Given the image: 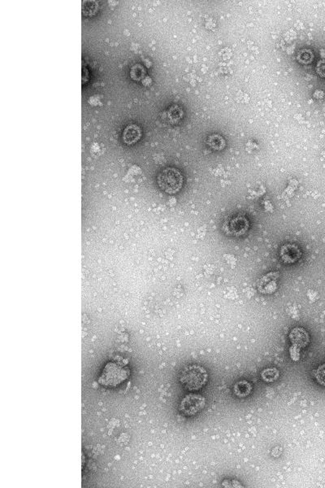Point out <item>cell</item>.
Listing matches in <instances>:
<instances>
[{
    "instance_id": "obj_16",
    "label": "cell",
    "mask_w": 325,
    "mask_h": 488,
    "mask_svg": "<svg viewBox=\"0 0 325 488\" xmlns=\"http://www.w3.org/2000/svg\"><path fill=\"white\" fill-rule=\"evenodd\" d=\"M98 8V5L94 1H86L82 5V10L83 12L86 15H92L96 12Z\"/></svg>"
},
{
    "instance_id": "obj_17",
    "label": "cell",
    "mask_w": 325,
    "mask_h": 488,
    "mask_svg": "<svg viewBox=\"0 0 325 488\" xmlns=\"http://www.w3.org/2000/svg\"><path fill=\"white\" fill-rule=\"evenodd\" d=\"M316 380L321 385L325 386V364L319 367L316 372Z\"/></svg>"
},
{
    "instance_id": "obj_18",
    "label": "cell",
    "mask_w": 325,
    "mask_h": 488,
    "mask_svg": "<svg viewBox=\"0 0 325 488\" xmlns=\"http://www.w3.org/2000/svg\"><path fill=\"white\" fill-rule=\"evenodd\" d=\"M144 71L142 69V66L135 65L132 68L131 70V76L134 80H139L143 77Z\"/></svg>"
},
{
    "instance_id": "obj_5",
    "label": "cell",
    "mask_w": 325,
    "mask_h": 488,
    "mask_svg": "<svg viewBox=\"0 0 325 488\" xmlns=\"http://www.w3.org/2000/svg\"><path fill=\"white\" fill-rule=\"evenodd\" d=\"M250 223L246 217L241 214L232 216L225 221L222 226L224 233L231 237H241L246 234Z\"/></svg>"
},
{
    "instance_id": "obj_15",
    "label": "cell",
    "mask_w": 325,
    "mask_h": 488,
    "mask_svg": "<svg viewBox=\"0 0 325 488\" xmlns=\"http://www.w3.org/2000/svg\"><path fill=\"white\" fill-rule=\"evenodd\" d=\"M297 59L300 63L305 64V65L311 63L314 59L313 52H311V50H301L297 53Z\"/></svg>"
},
{
    "instance_id": "obj_11",
    "label": "cell",
    "mask_w": 325,
    "mask_h": 488,
    "mask_svg": "<svg viewBox=\"0 0 325 488\" xmlns=\"http://www.w3.org/2000/svg\"><path fill=\"white\" fill-rule=\"evenodd\" d=\"M252 390L251 383L246 381H239L234 385L233 392L237 397L243 398L248 396Z\"/></svg>"
},
{
    "instance_id": "obj_10",
    "label": "cell",
    "mask_w": 325,
    "mask_h": 488,
    "mask_svg": "<svg viewBox=\"0 0 325 488\" xmlns=\"http://www.w3.org/2000/svg\"><path fill=\"white\" fill-rule=\"evenodd\" d=\"M141 137V130L139 127L135 125H131L126 127L124 130L123 138L125 143L127 144H132L136 143Z\"/></svg>"
},
{
    "instance_id": "obj_12",
    "label": "cell",
    "mask_w": 325,
    "mask_h": 488,
    "mask_svg": "<svg viewBox=\"0 0 325 488\" xmlns=\"http://www.w3.org/2000/svg\"><path fill=\"white\" fill-rule=\"evenodd\" d=\"M207 143L211 148L216 151H221L226 147V140L224 139L223 137H221L217 133H213L208 136Z\"/></svg>"
},
{
    "instance_id": "obj_14",
    "label": "cell",
    "mask_w": 325,
    "mask_h": 488,
    "mask_svg": "<svg viewBox=\"0 0 325 488\" xmlns=\"http://www.w3.org/2000/svg\"><path fill=\"white\" fill-rule=\"evenodd\" d=\"M279 375H280V373H279L278 370L276 369V368H268V369H265L261 373V377L263 381L267 382V383H272V382H275L276 379H278Z\"/></svg>"
},
{
    "instance_id": "obj_19",
    "label": "cell",
    "mask_w": 325,
    "mask_h": 488,
    "mask_svg": "<svg viewBox=\"0 0 325 488\" xmlns=\"http://www.w3.org/2000/svg\"><path fill=\"white\" fill-rule=\"evenodd\" d=\"M316 71L321 77H325V60L319 61L316 66Z\"/></svg>"
},
{
    "instance_id": "obj_8",
    "label": "cell",
    "mask_w": 325,
    "mask_h": 488,
    "mask_svg": "<svg viewBox=\"0 0 325 488\" xmlns=\"http://www.w3.org/2000/svg\"><path fill=\"white\" fill-rule=\"evenodd\" d=\"M279 274L277 273H267L260 278L258 282L259 292L262 294H272L277 288V280Z\"/></svg>"
},
{
    "instance_id": "obj_6",
    "label": "cell",
    "mask_w": 325,
    "mask_h": 488,
    "mask_svg": "<svg viewBox=\"0 0 325 488\" xmlns=\"http://www.w3.org/2000/svg\"><path fill=\"white\" fill-rule=\"evenodd\" d=\"M206 399L197 394H191L184 397L180 403L179 409L185 416H195L204 409Z\"/></svg>"
},
{
    "instance_id": "obj_7",
    "label": "cell",
    "mask_w": 325,
    "mask_h": 488,
    "mask_svg": "<svg viewBox=\"0 0 325 488\" xmlns=\"http://www.w3.org/2000/svg\"><path fill=\"white\" fill-rule=\"evenodd\" d=\"M280 255L284 263L293 264L301 258L302 253L296 244L287 243L281 247Z\"/></svg>"
},
{
    "instance_id": "obj_13",
    "label": "cell",
    "mask_w": 325,
    "mask_h": 488,
    "mask_svg": "<svg viewBox=\"0 0 325 488\" xmlns=\"http://www.w3.org/2000/svg\"><path fill=\"white\" fill-rule=\"evenodd\" d=\"M167 119L171 123L179 122L183 117V111L179 106H172L167 112Z\"/></svg>"
},
{
    "instance_id": "obj_2",
    "label": "cell",
    "mask_w": 325,
    "mask_h": 488,
    "mask_svg": "<svg viewBox=\"0 0 325 488\" xmlns=\"http://www.w3.org/2000/svg\"><path fill=\"white\" fill-rule=\"evenodd\" d=\"M158 184L167 194H175L182 187L183 177L177 168H166L158 175Z\"/></svg>"
},
{
    "instance_id": "obj_4",
    "label": "cell",
    "mask_w": 325,
    "mask_h": 488,
    "mask_svg": "<svg viewBox=\"0 0 325 488\" xmlns=\"http://www.w3.org/2000/svg\"><path fill=\"white\" fill-rule=\"evenodd\" d=\"M128 376L129 371L127 369L113 363H109L105 366L102 375L99 378V383L106 387H116L123 383Z\"/></svg>"
},
{
    "instance_id": "obj_3",
    "label": "cell",
    "mask_w": 325,
    "mask_h": 488,
    "mask_svg": "<svg viewBox=\"0 0 325 488\" xmlns=\"http://www.w3.org/2000/svg\"><path fill=\"white\" fill-rule=\"evenodd\" d=\"M110 438L119 446H126L131 439V428L126 421L113 418L107 425Z\"/></svg>"
},
{
    "instance_id": "obj_9",
    "label": "cell",
    "mask_w": 325,
    "mask_h": 488,
    "mask_svg": "<svg viewBox=\"0 0 325 488\" xmlns=\"http://www.w3.org/2000/svg\"><path fill=\"white\" fill-rule=\"evenodd\" d=\"M290 339L292 345L298 348H305L309 343V334L302 328H294L291 330Z\"/></svg>"
},
{
    "instance_id": "obj_1",
    "label": "cell",
    "mask_w": 325,
    "mask_h": 488,
    "mask_svg": "<svg viewBox=\"0 0 325 488\" xmlns=\"http://www.w3.org/2000/svg\"><path fill=\"white\" fill-rule=\"evenodd\" d=\"M207 376V372L205 368L197 364H192L182 369L180 381L187 390H197L206 384Z\"/></svg>"
}]
</instances>
